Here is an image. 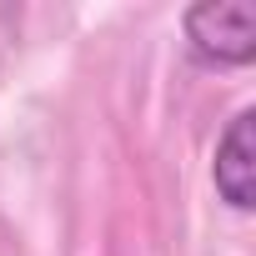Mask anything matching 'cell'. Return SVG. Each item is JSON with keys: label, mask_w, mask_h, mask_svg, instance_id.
<instances>
[{"label": "cell", "mask_w": 256, "mask_h": 256, "mask_svg": "<svg viewBox=\"0 0 256 256\" xmlns=\"http://www.w3.org/2000/svg\"><path fill=\"white\" fill-rule=\"evenodd\" d=\"M186 40L211 66H246L256 56V6L251 0H201L186 10Z\"/></svg>", "instance_id": "1"}, {"label": "cell", "mask_w": 256, "mask_h": 256, "mask_svg": "<svg viewBox=\"0 0 256 256\" xmlns=\"http://www.w3.org/2000/svg\"><path fill=\"white\" fill-rule=\"evenodd\" d=\"M216 191L236 206V211H251L256 206V110H236L226 136L216 141Z\"/></svg>", "instance_id": "2"}]
</instances>
